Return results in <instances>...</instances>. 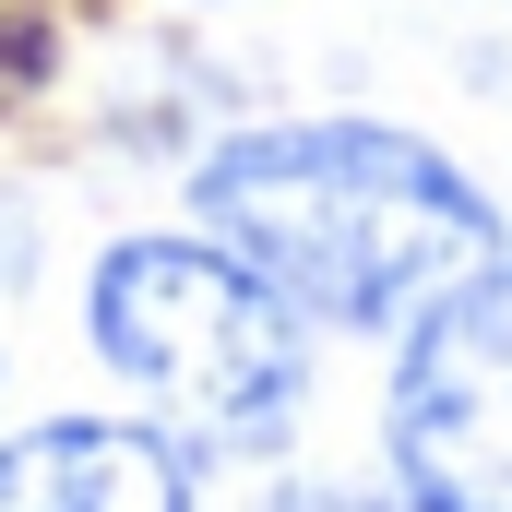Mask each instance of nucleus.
Returning a JSON list of instances; mask_svg holds the SVG:
<instances>
[{
	"instance_id": "1",
	"label": "nucleus",
	"mask_w": 512,
	"mask_h": 512,
	"mask_svg": "<svg viewBox=\"0 0 512 512\" xmlns=\"http://www.w3.org/2000/svg\"><path fill=\"white\" fill-rule=\"evenodd\" d=\"M191 215L298 322L334 334H405L417 310H441L465 274L501 262V215L477 203V179L393 120L227 131L191 167Z\"/></svg>"
},
{
	"instance_id": "2",
	"label": "nucleus",
	"mask_w": 512,
	"mask_h": 512,
	"mask_svg": "<svg viewBox=\"0 0 512 512\" xmlns=\"http://www.w3.org/2000/svg\"><path fill=\"white\" fill-rule=\"evenodd\" d=\"M84 334L179 453L251 465L298 429L310 322L215 239H120L84 274Z\"/></svg>"
},
{
	"instance_id": "3",
	"label": "nucleus",
	"mask_w": 512,
	"mask_h": 512,
	"mask_svg": "<svg viewBox=\"0 0 512 512\" xmlns=\"http://www.w3.org/2000/svg\"><path fill=\"white\" fill-rule=\"evenodd\" d=\"M382 441L417 512H512V262L405 322Z\"/></svg>"
},
{
	"instance_id": "4",
	"label": "nucleus",
	"mask_w": 512,
	"mask_h": 512,
	"mask_svg": "<svg viewBox=\"0 0 512 512\" xmlns=\"http://www.w3.org/2000/svg\"><path fill=\"white\" fill-rule=\"evenodd\" d=\"M0 512H191V453L155 417H36L0 441Z\"/></svg>"
},
{
	"instance_id": "5",
	"label": "nucleus",
	"mask_w": 512,
	"mask_h": 512,
	"mask_svg": "<svg viewBox=\"0 0 512 512\" xmlns=\"http://www.w3.org/2000/svg\"><path fill=\"white\" fill-rule=\"evenodd\" d=\"M274 512H417V501L370 489V477H298V489H274Z\"/></svg>"
}]
</instances>
